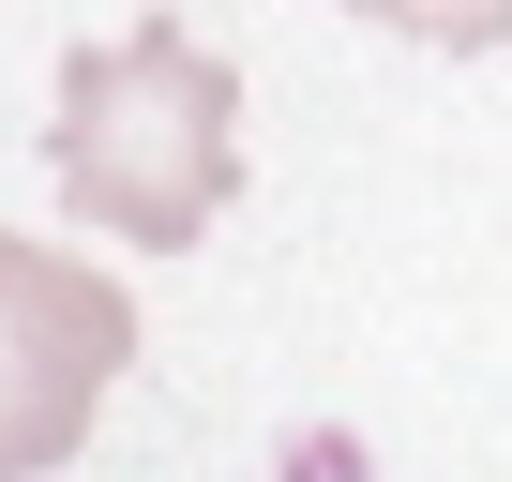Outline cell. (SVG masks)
Returning <instances> with one entry per match:
<instances>
[{"label":"cell","mask_w":512,"mask_h":482,"mask_svg":"<svg viewBox=\"0 0 512 482\" xmlns=\"http://www.w3.org/2000/svg\"><path fill=\"white\" fill-rule=\"evenodd\" d=\"M46 166H61V196L106 241H196L226 211V181H241V76H226V46H196L181 16H151L121 46H76Z\"/></svg>","instance_id":"1"},{"label":"cell","mask_w":512,"mask_h":482,"mask_svg":"<svg viewBox=\"0 0 512 482\" xmlns=\"http://www.w3.org/2000/svg\"><path fill=\"white\" fill-rule=\"evenodd\" d=\"M121 362H136V302L91 257H46L0 226V482H46L121 392Z\"/></svg>","instance_id":"2"},{"label":"cell","mask_w":512,"mask_h":482,"mask_svg":"<svg viewBox=\"0 0 512 482\" xmlns=\"http://www.w3.org/2000/svg\"><path fill=\"white\" fill-rule=\"evenodd\" d=\"M347 16H377V31H407V46H497L512 0H347Z\"/></svg>","instance_id":"3"}]
</instances>
